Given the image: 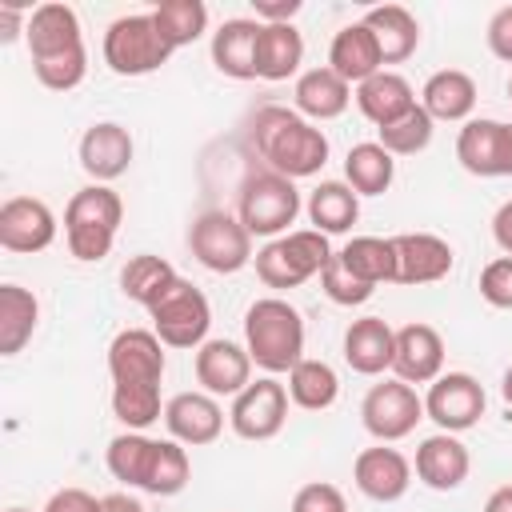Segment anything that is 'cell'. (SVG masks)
<instances>
[{"instance_id":"obj_32","label":"cell","mask_w":512,"mask_h":512,"mask_svg":"<svg viewBox=\"0 0 512 512\" xmlns=\"http://www.w3.org/2000/svg\"><path fill=\"white\" fill-rule=\"evenodd\" d=\"M396 180V156L388 148H380L376 140L352 144L344 156V184L356 196H384Z\"/></svg>"},{"instance_id":"obj_43","label":"cell","mask_w":512,"mask_h":512,"mask_svg":"<svg viewBox=\"0 0 512 512\" xmlns=\"http://www.w3.org/2000/svg\"><path fill=\"white\" fill-rule=\"evenodd\" d=\"M288 512H348V500H344V492H340L336 484H328V480H312V484L296 488Z\"/></svg>"},{"instance_id":"obj_21","label":"cell","mask_w":512,"mask_h":512,"mask_svg":"<svg viewBox=\"0 0 512 512\" xmlns=\"http://www.w3.org/2000/svg\"><path fill=\"white\" fill-rule=\"evenodd\" d=\"M24 40H28L32 60H48V56H64V52L84 48V32H80L76 8H72V4H60V0L32 8V12H28Z\"/></svg>"},{"instance_id":"obj_50","label":"cell","mask_w":512,"mask_h":512,"mask_svg":"<svg viewBox=\"0 0 512 512\" xmlns=\"http://www.w3.org/2000/svg\"><path fill=\"white\" fill-rule=\"evenodd\" d=\"M104 512H144V504L132 500L128 492H112V496H104Z\"/></svg>"},{"instance_id":"obj_39","label":"cell","mask_w":512,"mask_h":512,"mask_svg":"<svg viewBox=\"0 0 512 512\" xmlns=\"http://www.w3.org/2000/svg\"><path fill=\"white\" fill-rule=\"evenodd\" d=\"M432 128H436V120L416 104L412 112H404L396 124H388V128H376L380 136H376V144L380 148H388L392 156H416V152H424L428 144H432Z\"/></svg>"},{"instance_id":"obj_55","label":"cell","mask_w":512,"mask_h":512,"mask_svg":"<svg viewBox=\"0 0 512 512\" xmlns=\"http://www.w3.org/2000/svg\"><path fill=\"white\" fill-rule=\"evenodd\" d=\"M508 96H512V80H508Z\"/></svg>"},{"instance_id":"obj_54","label":"cell","mask_w":512,"mask_h":512,"mask_svg":"<svg viewBox=\"0 0 512 512\" xmlns=\"http://www.w3.org/2000/svg\"><path fill=\"white\" fill-rule=\"evenodd\" d=\"M8 512H28V508H8Z\"/></svg>"},{"instance_id":"obj_33","label":"cell","mask_w":512,"mask_h":512,"mask_svg":"<svg viewBox=\"0 0 512 512\" xmlns=\"http://www.w3.org/2000/svg\"><path fill=\"white\" fill-rule=\"evenodd\" d=\"M308 220L324 236H344L360 220V196L344 180H320L308 192Z\"/></svg>"},{"instance_id":"obj_22","label":"cell","mask_w":512,"mask_h":512,"mask_svg":"<svg viewBox=\"0 0 512 512\" xmlns=\"http://www.w3.org/2000/svg\"><path fill=\"white\" fill-rule=\"evenodd\" d=\"M392 372L404 384H432L444 372V340L432 324H404L396 328V356Z\"/></svg>"},{"instance_id":"obj_19","label":"cell","mask_w":512,"mask_h":512,"mask_svg":"<svg viewBox=\"0 0 512 512\" xmlns=\"http://www.w3.org/2000/svg\"><path fill=\"white\" fill-rule=\"evenodd\" d=\"M164 424L184 448H204L224 432V408L208 392H176L164 404Z\"/></svg>"},{"instance_id":"obj_45","label":"cell","mask_w":512,"mask_h":512,"mask_svg":"<svg viewBox=\"0 0 512 512\" xmlns=\"http://www.w3.org/2000/svg\"><path fill=\"white\" fill-rule=\"evenodd\" d=\"M484 40H488V52H492L496 60L512 64V4H504V8H496V12H492Z\"/></svg>"},{"instance_id":"obj_12","label":"cell","mask_w":512,"mask_h":512,"mask_svg":"<svg viewBox=\"0 0 512 512\" xmlns=\"http://www.w3.org/2000/svg\"><path fill=\"white\" fill-rule=\"evenodd\" d=\"M228 424L240 440H272L288 424V388L276 376L252 380L240 396H232Z\"/></svg>"},{"instance_id":"obj_18","label":"cell","mask_w":512,"mask_h":512,"mask_svg":"<svg viewBox=\"0 0 512 512\" xmlns=\"http://www.w3.org/2000/svg\"><path fill=\"white\" fill-rule=\"evenodd\" d=\"M132 156H136L132 132L124 124H116V120H100V124L84 128V136H80V168L96 184H108V180L124 176Z\"/></svg>"},{"instance_id":"obj_9","label":"cell","mask_w":512,"mask_h":512,"mask_svg":"<svg viewBox=\"0 0 512 512\" xmlns=\"http://www.w3.org/2000/svg\"><path fill=\"white\" fill-rule=\"evenodd\" d=\"M148 320H152V332L160 336L164 348H200L208 340V328H212V308H208V296L192 284V280H176L152 308H148Z\"/></svg>"},{"instance_id":"obj_27","label":"cell","mask_w":512,"mask_h":512,"mask_svg":"<svg viewBox=\"0 0 512 512\" xmlns=\"http://www.w3.org/2000/svg\"><path fill=\"white\" fill-rule=\"evenodd\" d=\"M420 108L432 116V120H444V124H468L472 120V108H476V80L460 68H440L424 80L420 88Z\"/></svg>"},{"instance_id":"obj_47","label":"cell","mask_w":512,"mask_h":512,"mask_svg":"<svg viewBox=\"0 0 512 512\" xmlns=\"http://www.w3.org/2000/svg\"><path fill=\"white\" fill-rule=\"evenodd\" d=\"M252 8L260 24H292V16L300 12V0H256Z\"/></svg>"},{"instance_id":"obj_34","label":"cell","mask_w":512,"mask_h":512,"mask_svg":"<svg viewBox=\"0 0 512 512\" xmlns=\"http://www.w3.org/2000/svg\"><path fill=\"white\" fill-rule=\"evenodd\" d=\"M40 324V300L20 284H0V356H16Z\"/></svg>"},{"instance_id":"obj_35","label":"cell","mask_w":512,"mask_h":512,"mask_svg":"<svg viewBox=\"0 0 512 512\" xmlns=\"http://www.w3.org/2000/svg\"><path fill=\"white\" fill-rule=\"evenodd\" d=\"M176 280H180V272L164 256H152V252H140L120 268V292L128 300H136L140 308H152Z\"/></svg>"},{"instance_id":"obj_24","label":"cell","mask_w":512,"mask_h":512,"mask_svg":"<svg viewBox=\"0 0 512 512\" xmlns=\"http://www.w3.org/2000/svg\"><path fill=\"white\" fill-rule=\"evenodd\" d=\"M328 68H332L340 80H348L352 88L364 84V80H372L376 72H384L380 44H376V36H372V28H368L364 20L344 24V28L332 36V44H328Z\"/></svg>"},{"instance_id":"obj_23","label":"cell","mask_w":512,"mask_h":512,"mask_svg":"<svg viewBox=\"0 0 512 512\" xmlns=\"http://www.w3.org/2000/svg\"><path fill=\"white\" fill-rule=\"evenodd\" d=\"M396 356V328L384 316H360L344 328V364L360 376H380L392 368Z\"/></svg>"},{"instance_id":"obj_36","label":"cell","mask_w":512,"mask_h":512,"mask_svg":"<svg viewBox=\"0 0 512 512\" xmlns=\"http://www.w3.org/2000/svg\"><path fill=\"white\" fill-rule=\"evenodd\" d=\"M288 400L296 404V408H304V412H324V408H332L336 404V396H340V376H336V368L332 364H324V360H300L292 372H288Z\"/></svg>"},{"instance_id":"obj_41","label":"cell","mask_w":512,"mask_h":512,"mask_svg":"<svg viewBox=\"0 0 512 512\" xmlns=\"http://www.w3.org/2000/svg\"><path fill=\"white\" fill-rule=\"evenodd\" d=\"M32 72L44 88L52 92H72L84 84L88 76V52L76 48V52H64V56H48V60H32Z\"/></svg>"},{"instance_id":"obj_1","label":"cell","mask_w":512,"mask_h":512,"mask_svg":"<svg viewBox=\"0 0 512 512\" xmlns=\"http://www.w3.org/2000/svg\"><path fill=\"white\" fill-rule=\"evenodd\" d=\"M112 376V412L128 432H144L164 416L160 380H164V344L152 328H124L108 344Z\"/></svg>"},{"instance_id":"obj_40","label":"cell","mask_w":512,"mask_h":512,"mask_svg":"<svg viewBox=\"0 0 512 512\" xmlns=\"http://www.w3.org/2000/svg\"><path fill=\"white\" fill-rule=\"evenodd\" d=\"M192 480V460H188V448L180 440H160V456H156V472H152V484L148 492L152 496H176L184 492Z\"/></svg>"},{"instance_id":"obj_15","label":"cell","mask_w":512,"mask_h":512,"mask_svg":"<svg viewBox=\"0 0 512 512\" xmlns=\"http://www.w3.org/2000/svg\"><path fill=\"white\" fill-rule=\"evenodd\" d=\"M456 160L472 176H508V124L492 116H472L456 136Z\"/></svg>"},{"instance_id":"obj_48","label":"cell","mask_w":512,"mask_h":512,"mask_svg":"<svg viewBox=\"0 0 512 512\" xmlns=\"http://www.w3.org/2000/svg\"><path fill=\"white\" fill-rule=\"evenodd\" d=\"M492 240L500 244L504 256H512V200H504L492 216Z\"/></svg>"},{"instance_id":"obj_52","label":"cell","mask_w":512,"mask_h":512,"mask_svg":"<svg viewBox=\"0 0 512 512\" xmlns=\"http://www.w3.org/2000/svg\"><path fill=\"white\" fill-rule=\"evenodd\" d=\"M500 396H504V404L512 408V364H508L504 376H500Z\"/></svg>"},{"instance_id":"obj_20","label":"cell","mask_w":512,"mask_h":512,"mask_svg":"<svg viewBox=\"0 0 512 512\" xmlns=\"http://www.w3.org/2000/svg\"><path fill=\"white\" fill-rule=\"evenodd\" d=\"M416 480L432 492H456L464 480H468V468H472V456L464 448L460 436L452 432H436V436H424L420 448H416Z\"/></svg>"},{"instance_id":"obj_53","label":"cell","mask_w":512,"mask_h":512,"mask_svg":"<svg viewBox=\"0 0 512 512\" xmlns=\"http://www.w3.org/2000/svg\"><path fill=\"white\" fill-rule=\"evenodd\" d=\"M508 176H512V124H508Z\"/></svg>"},{"instance_id":"obj_49","label":"cell","mask_w":512,"mask_h":512,"mask_svg":"<svg viewBox=\"0 0 512 512\" xmlns=\"http://www.w3.org/2000/svg\"><path fill=\"white\" fill-rule=\"evenodd\" d=\"M24 28H28V16H24L16 4H0V40L8 44V40H16Z\"/></svg>"},{"instance_id":"obj_17","label":"cell","mask_w":512,"mask_h":512,"mask_svg":"<svg viewBox=\"0 0 512 512\" xmlns=\"http://www.w3.org/2000/svg\"><path fill=\"white\" fill-rule=\"evenodd\" d=\"M396 280L392 284H436L452 272V244L432 232H400L392 236Z\"/></svg>"},{"instance_id":"obj_2","label":"cell","mask_w":512,"mask_h":512,"mask_svg":"<svg viewBox=\"0 0 512 512\" xmlns=\"http://www.w3.org/2000/svg\"><path fill=\"white\" fill-rule=\"evenodd\" d=\"M252 148L272 172L288 180L316 176L328 164V136L296 108H280V104H264L252 116Z\"/></svg>"},{"instance_id":"obj_38","label":"cell","mask_w":512,"mask_h":512,"mask_svg":"<svg viewBox=\"0 0 512 512\" xmlns=\"http://www.w3.org/2000/svg\"><path fill=\"white\" fill-rule=\"evenodd\" d=\"M152 20L172 48H188L208 32V8L200 0H164L152 8Z\"/></svg>"},{"instance_id":"obj_14","label":"cell","mask_w":512,"mask_h":512,"mask_svg":"<svg viewBox=\"0 0 512 512\" xmlns=\"http://www.w3.org/2000/svg\"><path fill=\"white\" fill-rule=\"evenodd\" d=\"M56 240V216L36 196H12L0 204V248L32 256Z\"/></svg>"},{"instance_id":"obj_30","label":"cell","mask_w":512,"mask_h":512,"mask_svg":"<svg viewBox=\"0 0 512 512\" xmlns=\"http://www.w3.org/2000/svg\"><path fill=\"white\" fill-rule=\"evenodd\" d=\"M304 64V36L296 24H260L256 40V76L260 80H288Z\"/></svg>"},{"instance_id":"obj_26","label":"cell","mask_w":512,"mask_h":512,"mask_svg":"<svg viewBox=\"0 0 512 512\" xmlns=\"http://www.w3.org/2000/svg\"><path fill=\"white\" fill-rule=\"evenodd\" d=\"M256 40L260 20L232 16L212 32V64L228 80H256Z\"/></svg>"},{"instance_id":"obj_4","label":"cell","mask_w":512,"mask_h":512,"mask_svg":"<svg viewBox=\"0 0 512 512\" xmlns=\"http://www.w3.org/2000/svg\"><path fill=\"white\" fill-rule=\"evenodd\" d=\"M120 220H124V204L108 184H88V188L72 192V200L64 208L68 252L76 260H84V264L104 260L112 252V244H116Z\"/></svg>"},{"instance_id":"obj_51","label":"cell","mask_w":512,"mask_h":512,"mask_svg":"<svg viewBox=\"0 0 512 512\" xmlns=\"http://www.w3.org/2000/svg\"><path fill=\"white\" fill-rule=\"evenodd\" d=\"M484 512H512V484H500V488L484 500Z\"/></svg>"},{"instance_id":"obj_28","label":"cell","mask_w":512,"mask_h":512,"mask_svg":"<svg viewBox=\"0 0 512 512\" xmlns=\"http://www.w3.org/2000/svg\"><path fill=\"white\" fill-rule=\"evenodd\" d=\"M352 100H356V108L364 112V120H372L376 128H388V124H396L404 112H412L420 100H416V92H412V84L400 76V72H376L372 80H364V84H356V92H352Z\"/></svg>"},{"instance_id":"obj_31","label":"cell","mask_w":512,"mask_h":512,"mask_svg":"<svg viewBox=\"0 0 512 512\" xmlns=\"http://www.w3.org/2000/svg\"><path fill=\"white\" fill-rule=\"evenodd\" d=\"M156 456H160V440H152V436H144V432H120V436L108 440V452H104L108 472H112L120 484L140 488V492H148V484H152Z\"/></svg>"},{"instance_id":"obj_25","label":"cell","mask_w":512,"mask_h":512,"mask_svg":"<svg viewBox=\"0 0 512 512\" xmlns=\"http://www.w3.org/2000/svg\"><path fill=\"white\" fill-rule=\"evenodd\" d=\"M292 104H296V112H300L304 120H312V124L336 120V116H344L348 104H352V84L340 80L328 64H320V68H308V72L296 76Z\"/></svg>"},{"instance_id":"obj_46","label":"cell","mask_w":512,"mask_h":512,"mask_svg":"<svg viewBox=\"0 0 512 512\" xmlns=\"http://www.w3.org/2000/svg\"><path fill=\"white\" fill-rule=\"evenodd\" d=\"M44 512H104V496H92L84 488H60L48 496Z\"/></svg>"},{"instance_id":"obj_44","label":"cell","mask_w":512,"mask_h":512,"mask_svg":"<svg viewBox=\"0 0 512 512\" xmlns=\"http://www.w3.org/2000/svg\"><path fill=\"white\" fill-rule=\"evenodd\" d=\"M480 296L492 308H512V256H496L480 272Z\"/></svg>"},{"instance_id":"obj_42","label":"cell","mask_w":512,"mask_h":512,"mask_svg":"<svg viewBox=\"0 0 512 512\" xmlns=\"http://www.w3.org/2000/svg\"><path fill=\"white\" fill-rule=\"evenodd\" d=\"M320 292L332 300V304H344V308H356V304H364V300H372V284H364L356 272H348L344 268V260L332 252V260L324 264V272H320Z\"/></svg>"},{"instance_id":"obj_8","label":"cell","mask_w":512,"mask_h":512,"mask_svg":"<svg viewBox=\"0 0 512 512\" xmlns=\"http://www.w3.org/2000/svg\"><path fill=\"white\" fill-rule=\"evenodd\" d=\"M188 248H192V256H196L208 272H216V276H232V272H240V268H248V264L256 260V252H252V232L240 224V216H232V212H224V208H208V212H200V216L192 220V228H188Z\"/></svg>"},{"instance_id":"obj_16","label":"cell","mask_w":512,"mask_h":512,"mask_svg":"<svg viewBox=\"0 0 512 512\" xmlns=\"http://www.w3.org/2000/svg\"><path fill=\"white\" fill-rule=\"evenodd\" d=\"M352 480L356 488L376 500V504H392L408 492L412 484V460L400 452V448H388V444H376V448H364L356 460H352Z\"/></svg>"},{"instance_id":"obj_7","label":"cell","mask_w":512,"mask_h":512,"mask_svg":"<svg viewBox=\"0 0 512 512\" xmlns=\"http://www.w3.org/2000/svg\"><path fill=\"white\" fill-rule=\"evenodd\" d=\"M176 48L160 36L152 12H136V16H120L108 24L104 32V64L116 76H148L156 68L168 64Z\"/></svg>"},{"instance_id":"obj_6","label":"cell","mask_w":512,"mask_h":512,"mask_svg":"<svg viewBox=\"0 0 512 512\" xmlns=\"http://www.w3.org/2000/svg\"><path fill=\"white\" fill-rule=\"evenodd\" d=\"M236 216L240 224L252 232V236H284L288 224H296L300 216V192L288 176L264 168V172H248L244 184H240V204H236Z\"/></svg>"},{"instance_id":"obj_5","label":"cell","mask_w":512,"mask_h":512,"mask_svg":"<svg viewBox=\"0 0 512 512\" xmlns=\"http://www.w3.org/2000/svg\"><path fill=\"white\" fill-rule=\"evenodd\" d=\"M328 260H332L328 236L316 232V228H296V232H284V236L268 240L256 252V276L268 288H300L304 280L320 276Z\"/></svg>"},{"instance_id":"obj_3","label":"cell","mask_w":512,"mask_h":512,"mask_svg":"<svg viewBox=\"0 0 512 512\" xmlns=\"http://www.w3.org/2000/svg\"><path fill=\"white\" fill-rule=\"evenodd\" d=\"M244 348L268 376L292 372L304 360V316L280 296L256 300L244 312Z\"/></svg>"},{"instance_id":"obj_10","label":"cell","mask_w":512,"mask_h":512,"mask_svg":"<svg viewBox=\"0 0 512 512\" xmlns=\"http://www.w3.org/2000/svg\"><path fill=\"white\" fill-rule=\"evenodd\" d=\"M484 408H488V392L472 372H440L424 396V416L452 436L476 428Z\"/></svg>"},{"instance_id":"obj_13","label":"cell","mask_w":512,"mask_h":512,"mask_svg":"<svg viewBox=\"0 0 512 512\" xmlns=\"http://www.w3.org/2000/svg\"><path fill=\"white\" fill-rule=\"evenodd\" d=\"M196 384L208 396H240L252 384V356L236 340H204L196 348Z\"/></svg>"},{"instance_id":"obj_11","label":"cell","mask_w":512,"mask_h":512,"mask_svg":"<svg viewBox=\"0 0 512 512\" xmlns=\"http://www.w3.org/2000/svg\"><path fill=\"white\" fill-rule=\"evenodd\" d=\"M360 420L364 428L380 440V444H392V440H404L416 432V424L424 420V396H416L412 384L404 380H380L364 392L360 400Z\"/></svg>"},{"instance_id":"obj_29","label":"cell","mask_w":512,"mask_h":512,"mask_svg":"<svg viewBox=\"0 0 512 512\" xmlns=\"http://www.w3.org/2000/svg\"><path fill=\"white\" fill-rule=\"evenodd\" d=\"M364 24L380 44L384 64H404L420 48V24L404 4H376L364 12Z\"/></svg>"},{"instance_id":"obj_37","label":"cell","mask_w":512,"mask_h":512,"mask_svg":"<svg viewBox=\"0 0 512 512\" xmlns=\"http://www.w3.org/2000/svg\"><path fill=\"white\" fill-rule=\"evenodd\" d=\"M348 272H356L364 284H392L396 280V252H392V236H352L340 252Z\"/></svg>"}]
</instances>
